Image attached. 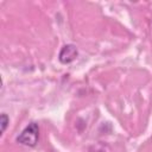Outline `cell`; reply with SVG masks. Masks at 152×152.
<instances>
[{"label": "cell", "instance_id": "3", "mask_svg": "<svg viewBox=\"0 0 152 152\" xmlns=\"http://www.w3.org/2000/svg\"><path fill=\"white\" fill-rule=\"evenodd\" d=\"M8 122H10V119H8V116H7L5 113H2V114H1V116H0V124H1V133H4V132H5V129H6L7 125H8Z\"/></svg>", "mask_w": 152, "mask_h": 152}, {"label": "cell", "instance_id": "2", "mask_svg": "<svg viewBox=\"0 0 152 152\" xmlns=\"http://www.w3.org/2000/svg\"><path fill=\"white\" fill-rule=\"evenodd\" d=\"M77 55H78L77 48L74 44H66L61 49L59 55H58V59L63 64H69L76 59Z\"/></svg>", "mask_w": 152, "mask_h": 152}, {"label": "cell", "instance_id": "1", "mask_svg": "<svg viewBox=\"0 0 152 152\" xmlns=\"http://www.w3.org/2000/svg\"><path fill=\"white\" fill-rule=\"evenodd\" d=\"M38 138H39V127L36 122H31L18 135L17 141L21 145L33 147L38 142Z\"/></svg>", "mask_w": 152, "mask_h": 152}]
</instances>
